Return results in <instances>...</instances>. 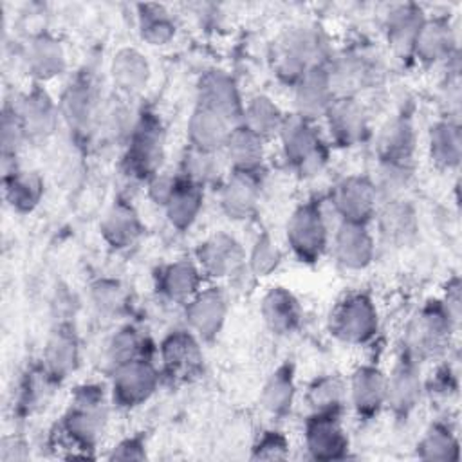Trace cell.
I'll return each mask as SVG.
<instances>
[{"label": "cell", "mask_w": 462, "mask_h": 462, "mask_svg": "<svg viewBox=\"0 0 462 462\" xmlns=\"http://www.w3.org/2000/svg\"><path fill=\"white\" fill-rule=\"evenodd\" d=\"M106 422V397L99 384H81L74 390L72 401L58 431L74 449H94Z\"/></svg>", "instance_id": "6da1fadb"}, {"label": "cell", "mask_w": 462, "mask_h": 462, "mask_svg": "<svg viewBox=\"0 0 462 462\" xmlns=\"http://www.w3.org/2000/svg\"><path fill=\"white\" fill-rule=\"evenodd\" d=\"M126 139L123 168L132 179L148 182L159 173L164 159L166 132L161 117L150 108L143 110Z\"/></svg>", "instance_id": "7a4b0ae2"}, {"label": "cell", "mask_w": 462, "mask_h": 462, "mask_svg": "<svg viewBox=\"0 0 462 462\" xmlns=\"http://www.w3.org/2000/svg\"><path fill=\"white\" fill-rule=\"evenodd\" d=\"M327 42L316 27H294L276 47L274 72L294 87L310 69L327 63Z\"/></svg>", "instance_id": "3957f363"}, {"label": "cell", "mask_w": 462, "mask_h": 462, "mask_svg": "<svg viewBox=\"0 0 462 462\" xmlns=\"http://www.w3.org/2000/svg\"><path fill=\"white\" fill-rule=\"evenodd\" d=\"M457 321L451 318L442 300L428 301L408 323L402 352L419 363L446 352Z\"/></svg>", "instance_id": "277c9868"}, {"label": "cell", "mask_w": 462, "mask_h": 462, "mask_svg": "<svg viewBox=\"0 0 462 462\" xmlns=\"http://www.w3.org/2000/svg\"><path fill=\"white\" fill-rule=\"evenodd\" d=\"M278 135L287 164L300 177H314L327 166L328 146L312 121L287 116Z\"/></svg>", "instance_id": "5b68a950"}, {"label": "cell", "mask_w": 462, "mask_h": 462, "mask_svg": "<svg viewBox=\"0 0 462 462\" xmlns=\"http://www.w3.org/2000/svg\"><path fill=\"white\" fill-rule=\"evenodd\" d=\"M60 116L78 141H88L101 114L99 88L88 70L78 72L60 99Z\"/></svg>", "instance_id": "8992f818"}, {"label": "cell", "mask_w": 462, "mask_h": 462, "mask_svg": "<svg viewBox=\"0 0 462 462\" xmlns=\"http://www.w3.org/2000/svg\"><path fill=\"white\" fill-rule=\"evenodd\" d=\"M330 334L348 345H365L379 330V314L366 292L346 294L330 312Z\"/></svg>", "instance_id": "52a82bcc"}, {"label": "cell", "mask_w": 462, "mask_h": 462, "mask_svg": "<svg viewBox=\"0 0 462 462\" xmlns=\"http://www.w3.org/2000/svg\"><path fill=\"white\" fill-rule=\"evenodd\" d=\"M287 244L301 263H316L328 245V226L318 200L301 202L287 222Z\"/></svg>", "instance_id": "ba28073f"}, {"label": "cell", "mask_w": 462, "mask_h": 462, "mask_svg": "<svg viewBox=\"0 0 462 462\" xmlns=\"http://www.w3.org/2000/svg\"><path fill=\"white\" fill-rule=\"evenodd\" d=\"M159 381L161 372L148 356L121 363L112 374V401L123 410L137 408L157 392Z\"/></svg>", "instance_id": "9c48e42d"}, {"label": "cell", "mask_w": 462, "mask_h": 462, "mask_svg": "<svg viewBox=\"0 0 462 462\" xmlns=\"http://www.w3.org/2000/svg\"><path fill=\"white\" fill-rule=\"evenodd\" d=\"M330 202L341 222L368 224L377 211V186L365 175H348L332 188Z\"/></svg>", "instance_id": "30bf717a"}, {"label": "cell", "mask_w": 462, "mask_h": 462, "mask_svg": "<svg viewBox=\"0 0 462 462\" xmlns=\"http://www.w3.org/2000/svg\"><path fill=\"white\" fill-rule=\"evenodd\" d=\"M159 352L162 374L168 379L175 383H186L200 375L204 366L200 339L189 328L170 332L162 339Z\"/></svg>", "instance_id": "8fae6325"}, {"label": "cell", "mask_w": 462, "mask_h": 462, "mask_svg": "<svg viewBox=\"0 0 462 462\" xmlns=\"http://www.w3.org/2000/svg\"><path fill=\"white\" fill-rule=\"evenodd\" d=\"M420 363L401 352L390 374L386 375V402L399 419L408 417L419 404L422 395Z\"/></svg>", "instance_id": "7c38bea8"}, {"label": "cell", "mask_w": 462, "mask_h": 462, "mask_svg": "<svg viewBox=\"0 0 462 462\" xmlns=\"http://www.w3.org/2000/svg\"><path fill=\"white\" fill-rule=\"evenodd\" d=\"M197 105L222 116L229 125L242 123L244 101L235 79L224 70H206L197 83Z\"/></svg>", "instance_id": "4fadbf2b"}, {"label": "cell", "mask_w": 462, "mask_h": 462, "mask_svg": "<svg viewBox=\"0 0 462 462\" xmlns=\"http://www.w3.org/2000/svg\"><path fill=\"white\" fill-rule=\"evenodd\" d=\"M328 79L336 97H356L363 88L375 83L379 69L372 58L363 52H345L327 61Z\"/></svg>", "instance_id": "5bb4252c"}, {"label": "cell", "mask_w": 462, "mask_h": 462, "mask_svg": "<svg viewBox=\"0 0 462 462\" xmlns=\"http://www.w3.org/2000/svg\"><path fill=\"white\" fill-rule=\"evenodd\" d=\"M227 309V298L218 287L200 289L184 309L188 328L200 341H213L226 323Z\"/></svg>", "instance_id": "9a60e30c"}, {"label": "cell", "mask_w": 462, "mask_h": 462, "mask_svg": "<svg viewBox=\"0 0 462 462\" xmlns=\"http://www.w3.org/2000/svg\"><path fill=\"white\" fill-rule=\"evenodd\" d=\"M305 446L314 460H339L346 457L348 437L339 413H310L305 420Z\"/></svg>", "instance_id": "2e32d148"}, {"label": "cell", "mask_w": 462, "mask_h": 462, "mask_svg": "<svg viewBox=\"0 0 462 462\" xmlns=\"http://www.w3.org/2000/svg\"><path fill=\"white\" fill-rule=\"evenodd\" d=\"M197 263L211 278H227L245 265V251L235 236L220 231L199 244Z\"/></svg>", "instance_id": "e0dca14e"}, {"label": "cell", "mask_w": 462, "mask_h": 462, "mask_svg": "<svg viewBox=\"0 0 462 462\" xmlns=\"http://www.w3.org/2000/svg\"><path fill=\"white\" fill-rule=\"evenodd\" d=\"M14 108L25 132V139L42 141L56 130L60 108L38 83L14 101Z\"/></svg>", "instance_id": "ac0fdd59"}, {"label": "cell", "mask_w": 462, "mask_h": 462, "mask_svg": "<svg viewBox=\"0 0 462 462\" xmlns=\"http://www.w3.org/2000/svg\"><path fill=\"white\" fill-rule=\"evenodd\" d=\"M325 119L330 137L337 146H356L368 135V116L357 97H336Z\"/></svg>", "instance_id": "d6986e66"}, {"label": "cell", "mask_w": 462, "mask_h": 462, "mask_svg": "<svg viewBox=\"0 0 462 462\" xmlns=\"http://www.w3.org/2000/svg\"><path fill=\"white\" fill-rule=\"evenodd\" d=\"M455 54H458L457 34L449 18H426L411 47V56L424 65H433L439 61H448Z\"/></svg>", "instance_id": "ffe728a7"}, {"label": "cell", "mask_w": 462, "mask_h": 462, "mask_svg": "<svg viewBox=\"0 0 462 462\" xmlns=\"http://www.w3.org/2000/svg\"><path fill=\"white\" fill-rule=\"evenodd\" d=\"M334 99H336V96H334V90H332V85L328 79L327 63L310 69L294 85L296 116H300L307 121L314 123L316 119L325 117V114Z\"/></svg>", "instance_id": "44dd1931"}, {"label": "cell", "mask_w": 462, "mask_h": 462, "mask_svg": "<svg viewBox=\"0 0 462 462\" xmlns=\"http://www.w3.org/2000/svg\"><path fill=\"white\" fill-rule=\"evenodd\" d=\"M368 224L341 222L334 235L332 251L339 265L350 271L366 269L375 254V242Z\"/></svg>", "instance_id": "7402d4cb"}, {"label": "cell", "mask_w": 462, "mask_h": 462, "mask_svg": "<svg viewBox=\"0 0 462 462\" xmlns=\"http://www.w3.org/2000/svg\"><path fill=\"white\" fill-rule=\"evenodd\" d=\"M348 395L361 419H372L386 402V374L374 365H361L352 372Z\"/></svg>", "instance_id": "603a6c76"}, {"label": "cell", "mask_w": 462, "mask_h": 462, "mask_svg": "<svg viewBox=\"0 0 462 462\" xmlns=\"http://www.w3.org/2000/svg\"><path fill=\"white\" fill-rule=\"evenodd\" d=\"M260 199V175L231 171L220 188V208L231 220H247L254 215Z\"/></svg>", "instance_id": "cb8c5ba5"}, {"label": "cell", "mask_w": 462, "mask_h": 462, "mask_svg": "<svg viewBox=\"0 0 462 462\" xmlns=\"http://www.w3.org/2000/svg\"><path fill=\"white\" fill-rule=\"evenodd\" d=\"M417 134L408 116L392 117L377 135V155L381 164L411 166Z\"/></svg>", "instance_id": "d4e9b609"}, {"label": "cell", "mask_w": 462, "mask_h": 462, "mask_svg": "<svg viewBox=\"0 0 462 462\" xmlns=\"http://www.w3.org/2000/svg\"><path fill=\"white\" fill-rule=\"evenodd\" d=\"M260 314L265 327L276 336H289L301 325L303 310L298 298L285 287L269 289L260 303Z\"/></svg>", "instance_id": "484cf974"}, {"label": "cell", "mask_w": 462, "mask_h": 462, "mask_svg": "<svg viewBox=\"0 0 462 462\" xmlns=\"http://www.w3.org/2000/svg\"><path fill=\"white\" fill-rule=\"evenodd\" d=\"M27 72L36 81H49L67 69V56L61 42L49 32L32 36L23 52Z\"/></svg>", "instance_id": "4316f807"}, {"label": "cell", "mask_w": 462, "mask_h": 462, "mask_svg": "<svg viewBox=\"0 0 462 462\" xmlns=\"http://www.w3.org/2000/svg\"><path fill=\"white\" fill-rule=\"evenodd\" d=\"M99 231L103 240L112 247V249H126L134 245L143 231L144 226L139 218V213L128 200H114V204L106 209L105 217L99 222Z\"/></svg>", "instance_id": "83f0119b"}, {"label": "cell", "mask_w": 462, "mask_h": 462, "mask_svg": "<svg viewBox=\"0 0 462 462\" xmlns=\"http://www.w3.org/2000/svg\"><path fill=\"white\" fill-rule=\"evenodd\" d=\"M79 361L78 336L69 323H60L49 336L43 348V368L49 375L60 383L69 377Z\"/></svg>", "instance_id": "f1b7e54d"}, {"label": "cell", "mask_w": 462, "mask_h": 462, "mask_svg": "<svg viewBox=\"0 0 462 462\" xmlns=\"http://www.w3.org/2000/svg\"><path fill=\"white\" fill-rule=\"evenodd\" d=\"M202 285V271L191 260H175L157 273V291L173 303H188Z\"/></svg>", "instance_id": "f546056e"}, {"label": "cell", "mask_w": 462, "mask_h": 462, "mask_svg": "<svg viewBox=\"0 0 462 462\" xmlns=\"http://www.w3.org/2000/svg\"><path fill=\"white\" fill-rule=\"evenodd\" d=\"M202 204L204 188L184 179L182 175H177L173 189L162 208L171 227H175L177 231H186L199 218Z\"/></svg>", "instance_id": "4dcf8cb0"}, {"label": "cell", "mask_w": 462, "mask_h": 462, "mask_svg": "<svg viewBox=\"0 0 462 462\" xmlns=\"http://www.w3.org/2000/svg\"><path fill=\"white\" fill-rule=\"evenodd\" d=\"M424 20L426 14L417 4H399L390 9L384 22V32L390 47L399 56H411V47Z\"/></svg>", "instance_id": "1f68e13d"}, {"label": "cell", "mask_w": 462, "mask_h": 462, "mask_svg": "<svg viewBox=\"0 0 462 462\" xmlns=\"http://www.w3.org/2000/svg\"><path fill=\"white\" fill-rule=\"evenodd\" d=\"M110 76L114 87L121 94L137 96L148 85L150 63L141 51L134 47H123L112 58Z\"/></svg>", "instance_id": "d6a6232c"}, {"label": "cell", "mask_w": 462, "mask_h": 462, "mask_svg": "<svg viewBox=\"0 0 462 462\" xmlns=\"http://www.w3.org/2000/svg\"><path fill=\"white\" fill-rule=\"evenodd\" d=\"M233 128L235 126L217 112L197 105L188 119L189 146L217 153L218 150H224V144Z\"/></svg>", "instance_id": "836d02e7"}, {"label": "cell", "mask_w": 462, "mask_h": 462, "mask_svg": "<svg viewBox=\"0 0 462 462\" xmlns=\"http://www.w3.org/2000/svg\"><path fill=\"white\" fill-rule=\"evenodd\" d=\"M4 197L13 211L31 213L43 197V180L36 171L11 166L4 170Z\"/></svg>", "instance_id": "e575fe53"}, {"label": "cell", "mask_w": 462, "mask_h": 462, "mask_svg": "<svg viewBox=\"0 0 462 462\" xmlns=\"http://www.w3.org/2000/svg\"><path fill=\"white\" fill-rule=\"evenodd\" d=\"M430 159L439 170H453L462 157V132L458 119L444 117L430 128Z\"/></svg>", "instance_id": "d590c367"}, {"label": "cell", "mask_w": 462, "mask_h": 462, "mask_svg": "<svg viewBox=\"0 0 462 462\" xmlns=\"http://www.w3.org/2000/svg\"><path fill=\"white\" fill-rule=\"evenodd\" d=\"M296 397V381H294V366L292 363L285 361L280 366H276L271 375L267 377L262 393L260 402L265 411H269L274 417H283L291 411Z\"/></svg>", "instance_id": "8d00e7d4"}, {"label": "cell", "mask_w": 462, "mask_h": 462, "mask_svg": "<svg viewBox=\"0 0 462 462\" xmlns=\"http://www.w3.org/2000/svg\"><path fill=\"white\" fill-rule=\"evenodd\" d=\"M224 150L235 171L260 173L263 162V139L245 126L238 125L231 130Z\"/></svg>", "instance_id": "74e56055"}, {"label": "cell", "mask_w": 462, "mask_h": 462, "mask_svg": "<svg viewBox=\"0 0 462 462\" xmlns=\"http://www.w3.org/2000/svg\"><path fill=\"white\" fill-rule=\"evenodd\" d=\"M379 220V231L386 242L404 245L415 236L417 218L413 208L397 199H390L379 211H375Z\"/></svg>", "instance_id": "f35d334b"}, {"label": "cell", "mask_w": 462, "mask_h": 462, "mask_svg": "<svg viewBox=\"0 0 462 462\" xmlns=\"http://www.w3.org/2000/svg\"><path fill=\"white\" fill-rule=\"evenodd\" d=\"M287 116H283L282 108L265 94L253 96L247 103H244L242 126L262 137L263 141L280 134Z\"/></svg>", "instance_id": "ab89813d"}, {"label": "cell", "mask_w": 462, "mask_h": 462, "mask_svg": "<svg viewBox=\"0 0 462 462\" xmlns=\"http://www.w3.org/2000/svg\"><path fill=\"white\" fill-rule=\"evenodd\" d=\"M137 25L141 38L150 45H164L175 36V20L161 4H139Z\"/></svg>", "instance_id": "60d3db41"}, {"label": "cell", "mask_w": 462, "mask_h": 462, "mask_svg": "<svg viewBox=\"0 0 462 462\" xmlns=\"http://www.w3.org/2000/svg\"><path fill=\"white\" fill-rule=\"evenodd\" d=\"M345 383L336 374L316 377L307 390L312 413H341L345 402Z\"/></svg>", "instance_id": "b9f144b4"}, {"label": "cell", "mask_w": 462, "mask_h": 462, "mask_svg": "<svg viewBox=\"0 0 462 462\" xmlns=\"http://www.w3.org/2000/svg\"><path fill=\"white\" fill-rule=\"evenodd\" d=\"M422 460H458V440L446 424H431L417 444Z\"/></svg>", "instance_id": "7bdbcfd3"}, {"label": "cell", "mask_w": 462, "mask_h": 462, "mask_svg": "<svg viewBox=\"0 0 462 462\" xmlns=\"http://www.w3.org/2000/svg\"><path fill=\"white\" fill-rule=\"evenodd\" d=\"M148 339L132 325L121 327L110 339L106 346V357L112 363V366H117L121 363H126L135 357H144Z\"/></svg>", "instance_id": "ee69618b"}, {"label": "cell", "mask_w": 462, "mask_h": 462, "mask_svg": "<svg viewBox=\"0 0 462 462\" xmlns=\"http://www.w3.org/2000/svg\"><path fill=\"white\" fill-rule=\"evenodd\" d=\"M218 170L220 168H218L217 153L188 146L180 159V173L179 175H182L184 179L204 188L206 184L213 182L218 177Z\"/></svg>", "instance_id": "f6af8a7d"}, {"label": "cell", "mask_w": 462, "mask_h": 462, "mask_svg": "<svg viewBox=\"0 0 462 462\" xmlns=\"http://www.w3.org/2000/svg\"><path fill=\"white\" fill-rule=\"evenodd\" d=\"M56 383L49 372L42 366L32 368L25 374L22 384H20V392H18V401H16V410L23 415L32 413L36 408L42 406V402H45L47 393H49V386Z\"/></svg>", "instance_id": "bcb514c9"}, {"label": "cell", "mask_w": 462, "mask_h": 462, "mask_svg": "<svg viewBox=\"0 0 462 462\" xmlns=\"http://www.w3.org/2000/svg\"><path fill=\"white\" fill-rule=\"evenodd\" d=\"M90 298L94 307L106 316H119L128 303V292L119 280L99 278L90 287Z\"/></svg>", "instance_id": "7dc6e473"}, {"label": "cell", "mask_w": 462, "mask_h": 462, "mask_svg": "<svg viewBox=\"0 0 462 462\" xmlns=\"http://www.w3.org/2000/svg\"><path fill=\"white\" fill-rule=\"evenodd\" d=\"M282 263V251L273 240L269 233H262L256 236L249 256H247V267L254 276H269L278 269Z\"/></svg>", "instance_id": "c3c4849f"}, {"label": "cell", "mask_w": 462, "mask_h": 462, "mask_svg": "<svg viewBox=\"0 0 462 462\" xmlns=\"http://www.w3.org/2000/svg\"><path fill=\"white\" fill-rule=\"evenodd\" d=\"M23 141H25V132L22 128L14 103L13 105L5 103L2 110V123H0V144H2L4 168L9 164V161L16 157Z\"/></svg>", "instance_id": "681fc988"}, {"label": "cell", "mask_w": 462, "mask_h": 462, "mask_svg": "<svg viewBox=\"0 0 462 462\" xmlns=\"http://www.w3.org/2000/svg\"><path fill=\"white\" fill-rule=\"evenodd\" d=\"M289 439L276 430H267L263 431L254 446L251 458L254 460H283L289 457Z\"/></svg>", "instance_id": "f907efd6"}, {"label": "cell", "mask_w": 462, "mask_h": 462, "mask_svg": "<svg viewBox=\"0 0 462 462\" xmlns=\"http://www.w3.org/2000/svg\"><path fill=\"white\" fill-rule=\"evenodd\" d=\"M110 460H144L146 458V444L141 435L123 439L117 446L112 448Z\"/></svg>", "instance_id": "816d5d0a"}, {"label": "cell", "mask_w": 462, "mask_h": 462, "mask_svg": "<svg viewBox=\"0 0 462 462\" xmlns=\"http://www.w3.org/2000/svg\"><path fill=\"white\" fill-rule=\"evenodd\" d=\"M177 175H166V173H157L155 177H152L148 180V197L157 204V206H164L166 199L170 197L173 184H175Z\"/></svg>", "instance_id": "f5cc1de1"}, {"label": "cell", "mask_w": 462, "mask_h": 462, "mask_svg": "<svg viewBox=\"0 0 462 462\" xmlns=\"http://www.w3.org/2000/svg\"><path fill=\"white\" fill-rule=\"evenodd\" d=\"M0 458H2L4 462H11V460H23V458H27V448L22 444V440H20V439L5 437V439L2 440Z\"/></svg>", "instance_id": "db71d44e"}, {"label": "cell", "mask_w": 462, "mask_h": 462, "mask_svg": "<svg viewBox=\"0 0 462 462\" xmlns=\"http://www.w3.org/2000/svg\"><path fill=\"white\" fill-rule=\"evenodd\" d=\"M435 392L448 393L449 390L457 388V370H453L449 365H444L437 370V375L433 379Z\"/></svg>", "instance_id": "11a10c76"}]
</instances>
